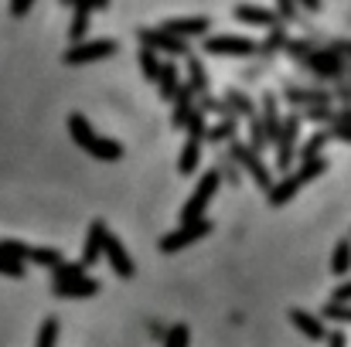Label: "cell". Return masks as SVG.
<instances>
[{
    "label": "cell",
    "instance_id": "1",
    "mask_svg": "<svg viewBox=\"0 0 351 347\" xmlns=\"http://www.w3.org/2000/svg\"><path fill=\"white\" fill-rule=\"evenodd\" d=\"M69 133H72V140H75L86 153H93L96 160H119V157H123V146H119L117 140L99 136V133L93 129V123L82 113L69 116Z\"/></svg>",
    "mask_w": 351,
    "mask_h": 347
},
{
    "label": "cell",
    "instance_id": "2",
    "mask_svg": "<svg viewBox=\"0 0 351 347\" xmlns=\"http://www.w3.org/2000/svg\"><path fill=\"white\" fill-rule=\"evenodd\" d=\"M55 296H93L96 290H99V283L96 279H89V276H82V266H58L55 269Z\"/></svg>",
    "mask_w": 351,
    "mask_h": 347
},
{
    "label": "cell",
    "instance_id": "3",
    "mask_svg": "<svg viewBox=\"0 0 351 347\" xmlns=\"http://www.w3.org/2000/svg\"><path fill=\"white\" fill-rule=\"evenodd\" d=\"M219 170H208L202 181H198V188H195V194L188 198V205H184V211H181V225H195V222H202V215H205V208H208V201L215 198V191H219Z\"/></svg>",
    "mask_w": 351,
    "mask_h": 347
},
{
    "label": "cell",
    "instance_id": "4",
    "mask_svg": "<svg viewBox=\"0 0 351 347\" xmlns=\"http://www.w3.org/2000/svg\"><path fill=\"white\" fill-rule=\"evenodd\" d=\"M321 170H324V160H311V164H304L297 174H290L287 181H280L276 188H269V205H273V208L287 205V201H290V198H293V194L307 184V181H314Z\"/></svg>",
    "mask_w": 351,
    "mask_h": 347
},
{
    "label": "cell",
    "instance_id": "5",
    "mask_svg": "<svg viewBox=\"0 0 351 347\" xmlns=\"http://www.w3.org/2000/svg\"><path fill=\"white\" fill-rule=\"evenodd\" d=\"M202 140H205V119L195 113L188 119V140H184V150H181V160H178L181 174H195V167L202 160Z\"/></svg>",
    "mask_w": 351,
    "mask_h": 347
},
{
    "label": "cell",
    "instance_id": "6",
    "mask_svg": "<svg viewBox=\"0 0 351 347\" xmlns=\"http://www.w3.org/2000/svg\"><path fill=\"white\" fill-rule=\"evenodd\" d=\"M117 41H82V44H72L65 51V65H86V62H103L110 55H117Z\"/></svg>",
    "mask_w": 351,
    "mask_h": 347
},
{
    "label": "cell",
    "instance_id": "7",
    "mask_svg": "<svg viewBox=\"0 0 351 347\" xmlns=\"http://www.w3.org/2000/svg\"><path fill=\"white\" fill-rule=\"evenodd\" d=\"M208 231H212V222H205V218H202V222H195V225H181L178 231H167V235L160 238V245H157V248H160V252H181V248H188L191 242L205 238Z\"/></svg>",
    "mask_w": 351,
    "mask_h": 347
},
{
    "label": "cell",
    "instance_id": "8",
    "mask_svg": "<svg viewBox=\"0 0 351 347\" xmlns=\"http://www.w3.org/2000/svg\"><path fill=\"white\" fill-rule=\"evenodd\" d=\"M106 235H110V229H106L103 222H93V225H89L86 245H82V259H79L82 269H89V266H96V262L103 259V252H106Z\"/></svg>",
    "mask_w": 351,
    "mask_h": 347
},
{
    "label": "cell",
    "instance_id": "9",
    "mask_svg": "<svg viewBox=\"0 0 351 347\" xmlns=\"http://www.w3.org/2000/svg\"><path fill=\"white\" fill-rule=\"evenodd\" d=\"M103 255H106V262H110V269L117 272L119 279H133V276H136V266H133V259H130V252L123 248V242H119V238H117V235H113V231L106 235V252H103Z\"/></svg>",
    "mask_w": 351,
    "mask_h": 347
},
{
    "label": "cell",
    "instance_id": "10",
    "mask_svg": "<svg viewBox=\"0 0 351 347\" xmlns=\"http://www.w3.org/2000/svg\"><path fill=\"white\" fill-rule=\"evenodd\" d=\"M140 41H143V48H150V51H167V55H188V44H184L181 38L167 34L164 27H160V31H154V27H143V31H140Z\"/></svg>",
    "mask_w": 351,
    "mask_h": 347
},
{
    "label": "cell",
    "instance_id": "11",
    "mask_svg": "<svg viewBox=\"0 0 351 347\" xmlns=\"http://www.w3.org/2000/svg\"><path fill=\"white\" fill-rule=\"evenodd\" d=\"M205 48H208L212 55H252V51H256V44H252V41H245V38H235V34L212 38V41H205Z\"/></svg>",
    "mask_w": 351,
    "mask_h": 347
},
{
    "label": "cell",
    "instance_id": "12",
    "mask_svg": "<svg viewBox=\"0 0 351 347\" xmlns=\"http://www.w3.org/2000/svg\"><path fill=\"white\" fill-rule=\"evenodd\" d=\"M235 157H239V164L252 174V181H256L259 188H266V191H269V170L259 164V157H256L249 146H235Z\"/></svg>",
    "mask_w": 351,
    "mask_h": 347
},
{
    "label": "cell",
    "instance_id": "13",
    "mask_svg": "<svg viewBox=\"0 0 351 347\" xmlns=\"http://www.w3.org/2000/svg\"><path fill=\"white\" fill-rule=\"evenodd\" d=\"M164 31L184 41V38H191V34H205V31H208V21H205V17H184V21H167V24H164Z\"/></svg>",
    "mask_w": 351,
    "mask_h": 347
},
{
    "label": "cell",
    "instance_id": "14",
    "mask_svg": "<svg viewBox=\"0 0 351 347\" xmlns=\"http://www.w3.org/2000/svg\"><path fill=\"white\" fill-rule=\"evenodd\" d=\"M297 116H290V119H283V133H280V157H276V164H280V170H287L290 167V146H293V136H297Z\"/></svg>",
    "mask_w": 351,
    "mask_h": 347
},
{
    "label": "cell",
    "instance_id": "15",
    "mask_svg": "<svg viewBox=\"0 0 351 347\" xmlns=\"http://www.w3.org/2000/svg\"><path fill=\"white\" fill-rule=\"evenodd\" d=\"M290 320H293V327L304 331L311 341H324V327H321L317 317H311V313H304V310H290Z\"/></svg>",
    "mask_w": 351,
    "mask_h": 347
},
{
    "label": "cell",
    "instance_id": "16",
    "mask_svg": "<svg viewBox=\"0 0 351 347\" xmlns=\"http://www.w3.org/2000/svg\"><path fill=\"white\" fill-rule=\"evenodd\" d=\"M263 126H266V140H280L283 123H280V116H276V99H273V96L263 99Z\"/></svg>",
    "mask_w": 351,
    "mask_h": 347
},
{
    "label": "cell",
    "instance_id": "17",
    "mask_svg": "<svg viewBox=\"0 0 351 347\" xmlns=\"http://www.w3.org/2000/svg\"><path fill=\"white\" fill-rule=\"evenodd\" d=\"M27 259L38 262V266H48V269H58L62 266V252L58 248H48V245H31L27 248Z\"/></svg>",
    "mask_w": 351,
    "mask_h": 347
},
{
    "label": "cell",
    "instance_id": "18",
    "mask_svg": "<svg viewBox=\"0 0 351 347\" xmlns=\"http://www.w3.org/2000/svg\"><path fill=\"white\" fill-rule=\"evenodd\" d=\"M89 10H93V3H75V21H72V31H69V38L75 44H82V38L89 31Z\"/></svg>",
    "mask_w": 351,
    "mask_h": 347
},
{
    "label": "cell",
    "instance_id": "19",
    "mask_svg": "<svg viewBox=\"0 0 351 347\" xmlns=\"http://www.w3.org/2000/svg\"><path fill=\"white\" fill-rule=\"evenodd\" d=\"M157 86H160V96L164 99H174L181 89H178V68L167 62V65H160V75H157Z\"/></svg>",
    "mask_w": 351,
    "mask_h": 347
},
{
    "label": "cell",
    "instance_id": "20",
    "mask_svg": "<svg viewBox=\"0 0 351 347\" xmlns=\"http://www.w3.org/2000/svg\"><path fill=\"white\" fill-rule=\"evenodd\" d=\"M235 17H239L242 24H273V14H269V10H263V7H245V3L235 7Z\"/></svg>",
    "mask_w": 351,
    "mask_h": 347
},
{
    "label": "cell",
    "instance_id": "21",
    "mask_svg": "<svg viewBox=\"0 0 351 347\" xmlns=\"http://www.w3.org/2000/svg\"><path fill=\"white\" fill-rule=\"evenodd\" d=\"M351 269V242H338L335 245V255H331V272L335 276H345Z\"/></svg>",
    "mask_w": 351,
    "mask_h": 347
},
{
    "label": "cell",
    "instance_id": "22",
    "mask_svg": "<svg viewBox=\"0 0 351 347\" xmlns=\"http://www.w3.org/2000/svg\"><path fill=\"white\" fill-rule=\"evenodd\" d=\"M140 72L150 82H157V75H160V62H157V55L150 48H140Z\"/></svg>",
    "mask_w": 351,
    "mask_h": 347
},
{
    "label": "cell",
    "instance_id": "23",
    "mask_svg": "<svg viewBox=\"0 0 351 347\" xmlns=\"http://www.w3.org/2000/svg\"><path fill=\"white\" fill-rule=\"evenodd\" d=\"M191 89H181L178 92V110H174V126H188V119H191Z\"/></svg>",
    "mask_w": 351,
    "mask_h": 347
},
{
    "label": "cell",
    "instance_id": "24",
    "mask_svg": "<svg viewBox=\"0 0 351 347\" xmlns=\"http://www.w3.org/2000/svg\"><path fill=\"white\" fill-rule=\"evenodd\" d=\"M58 344V317H48L41 324V334H38V347H55Z\"/></svg>",
    "mask_w": 351,
    "mask_h": 347
},
{
    "label": "cell",
    "instance_id": "25",
    "mask_svg": "<svg viewBox=\"0 0 351 347\" xmlns=\"http://www.w3.org/2000/svg\"><path fill=\"white\" fill-rule=\"evenodd\" d=\"M188 337H191V331L184 324H174L167 331V337H164V347H188Z\"/></svg>",
    "mask_w": 351,
    "mask_h": 347
},
{
    "label": "cell",
    "instance_id": "26",
    "mask_svg": "<svg viewBox=\"0 0 351 347\" xmlns=\"http://www.w3.org/2000/svg\"><path fill=\"white\" fill-rule=\"evenodd\" d=\"M311 65H314V72H321V75H338V58H335V55H314Z\"/></svg>",
    "mask_w": 351,
    "mask_h": 347
},
{
    "label": "cell",
    "instance_id": "27",
    "mask_svg": "<svg viewBox=\"0 0 351 347\" xmlns=\"http://www.w3.org/2000/svg\"><path fill=\"white\" fill-rule=\"evenodd\" d=\"M188 68H191V86L205 89V86H208V79H205V65H202V62L191 55V58H188Z\"/></svg>",
    "mask_w": 351,
    "mask_h": 347
},
{
    "label": "cell",
    "instance_id": "28",
    "mask_svg": "<svg viewBox=\"0 0 351 347\" xmlns=\"http://www.w3.org/2000/svg\"><path fill=\"white\" fill-rule=\"evenodd\" d=\"M324 140H328V136H324V133H317V136H311V140H307V146H304V150H300V153H304V160H307V164H311V160H321V157H317V150H321V146H324Z\"/></svg>",
    "mask_w": 351,
    "mask_h": 347
},
{
    "label": "cell",
    "instance_id": "29",
    "mask_svg": "<svg viewBox=\"0 0 351 347\" xmlns=\"http://www.w3.org/2000/svg\"><path fill=\"white\" fill-rule=\"evenodd\" d=\"M0 272L10 276V279H21V276H24V262H14V259H7V255L0 252Z\"/></svg>",
    "mask_w": 351,
    "mask_h": 347
},
{
    "label": "cell",
    "instance_id": "30",
    "mask_svg": "<svg viewBox=\"0 0 351 347\" xmlns=\"http://www.w3.org/2000/svg\"><path fill=\"white\" fill-rule=\"evenodd\" d=\"M328 96L321 92H300V89H290V103H324Z\"/></svg>",
    "mask_w": 351,
    "mask_h": 347
},
{
    "label": "cell",
    "instance_id": "31",
    "mask_svg": "<svg viewBox=\"0 0 351 347\" xmlns=\"http://www.w3.org/2000/svg\"><path fill=\"white\" fill-rule=\"evenodd\" d=\"M324 313H328L331 320H348V324H351V307H341V303H328V307H324Z\"/></svg>",
    "mask_w": 351,
    "mask_h": 347
},
{
    "label": "cell",
    "instance_id": "32",
    "mask_svg": "<svg viewBox=\"0 0 351 347\" xmlns=\"http://www.w3.org/2000/svg\"><path fill=\"white\" fill-rule=\"evenodd\" d=\"M348 300H351V283H345V286L335 290V300H331V303H341V307H345Z\"/></svg>",
    "mask_w": 351,
    "mask_h": 347
},
{
    "label": "cell",
    "instance_id": "33",
    "mask_svg": "<svg viewBox=\"0 0 351 347\" xmlns=\"http://www.w3.org/2000/svg\"><path fill=\"white\" fill-rule=\"evenodd\" d=\"M31 10V0H17V3H10V14L14 17H21V14H27Z\"/></svg>",
    "mask_w": 351,
    "mask_h": 347
},
{
    "label": "cell",
    "instance_id": "34",
    "mask_svg": "<svg viewBox=\"0 0 351 347\" xmlns=\"http://www.w3.org/2000/svg\"><path fill=\"white\" fill-rule=\"evenodd\" d=\"M222 136H232V123H226V126L212 129V140H222Z\"/></svg>",
    "mask_w": 351,
    "mask_h": 347
},
{
    "label": "cell",
    "instance_id": "35",
    "mask_svg": "<svg viewBox=\"0 0 351 347\" xmlns=\"http://www.w3.org/2000/svg\"><path fill=\"white\" fill-rule=\"evenodd\" d=\"M229 99H232V106H235V110H242V113H249V116H252V106H245V103L239 99V92H229Z\"/></svg>",
    "mask_w": 351,
    "mask_h": 347
},
{
    "label": "cell",
    "instance_id": "36",
    "mask_svg": "<svg viewBox=\"0 0 351 347\" xmlns=\"http://www.w3.org/2000/svg\"><path fill=\"white\" fill-rule=\"evenodd\" d=\"M345 341H348V337H345L341 331H335V334H331V347H345Z\"/></svg>",
    "mask_w": 351,
    "mask_h": 347
},
{
    "label": "cell",
    "instance_id": "37",
    "mask_svg": "<svg viewBox=\"0 0 351 347\" xmlns=\"http://www.w3.org/2000/svg\"><path fill=\"white\" fill-rule=\"evenodd\" d=\"M335 136H341V140L351 143V126H335Z\"/></svg>",
    "mask_w": 351,
    "mask_h": 347
}]
</instances>
